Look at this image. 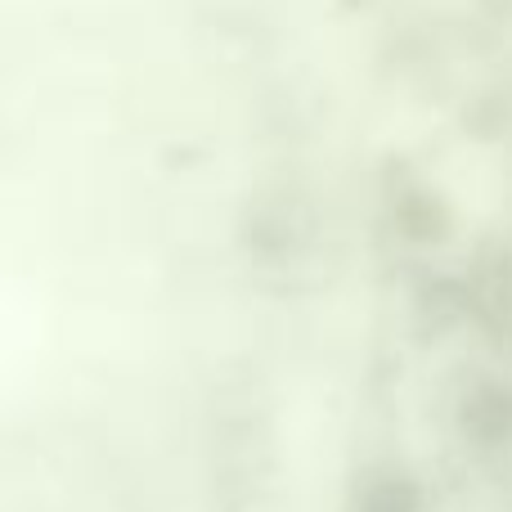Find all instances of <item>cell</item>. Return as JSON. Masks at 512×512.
<instances>
[{
  "mask_svg": "<svg viewBox=\"0 0 512 512\" xmlns=\"http://www.w3.org/2000/svg\"><path fill=\"white\" fill-rule=\"evenodd\" d=\"M427 495L409 472H382L355 499V512H423Z\"/></svg>",
  "mask_w": 512,
  "mask_h": 512,
  "instance_id": "1",
  "label": "cell"
}]
</instances>
